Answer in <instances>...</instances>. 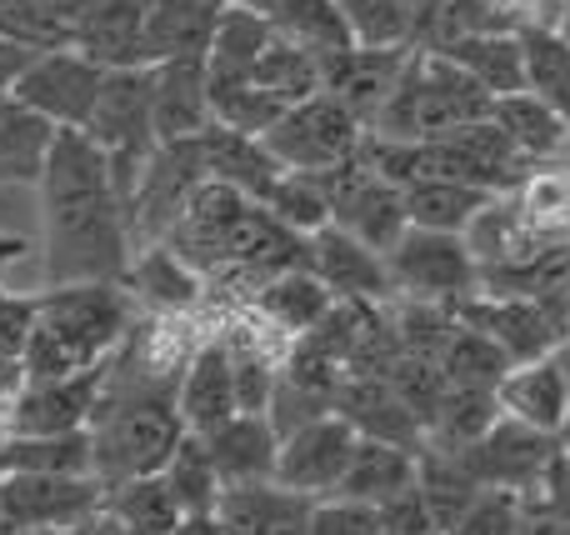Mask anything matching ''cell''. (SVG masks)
<instances>
[{"instance_id":"obj_1","label":"cell","mask_w":570,"mask_h":535,"mask_svg":"<svg viewBox=\"0 0 570 535\" xmlns=\"http://www.w3.org/2000/svg\"><path fill=\"white\" fill-rule=\"evenodd\" d=\"M40 220H46V286L130 276V246H136L130 210L110 180L106 150L86 130H56L40 176Z\"/></svg>"},{"instance_id":"obj_4","label":"cell","mask_w":570,"mask_h":535,"mask_svg":"<svg viewBox=\"0 0 570 535\" xmlns=\"http://www.w3.org/2000/svg\"><path fill=\"white\" fill-rule=\"evenodd\" d=\"M495 96L445 50H411L401 80H395L385 110L375 116V136L385 140H435L445 130H461L485 120Z\"/></svg>"},{"instance_id":"obj_29","label":"cell","mask_w":570,"mask_h":535,"mask_svg":"<svg viewBox=\"0 0 570 535\" xmlns=\"http://www.w3.org/2000/svg\"><path fill=\"white\" fill-rule=\"evenodd\" d=\"M401 190H405V216H411V226L455 230V236H465L471 220L495 200V190L471 186V180H441V176L411 180V186H401Z\"/></svg>"},{"instance_id":"obj_35","label":"cell","mask_w":570,"mask_h":535,"mask_svg":"<svg viewBox=\"0 0 570 535\" xmlns=\"http://www.w3.org/2000/svg\"><path fill=\"white\" fill-rule=\"evenodd\" d=\"M491 120H495V126H501L505 136H511L531 160L556 156V150L566 146V130H570V120H566L556 106H546L535 90H515V96H501V100L491 106Z\"/></svg>"},{"instance_id":"obj_6","label":"cell","mask_w":570,"mask_h":535,"mask_svg":"<svg viewBox=\"0 0 570 535\" xmlns=\"http://www.w3.org/2000/svg\"><path fill=\"white\" fill-rule=\"evenodd\" d=\"M365 136H371L365 120L345 100H335L331 90H321V96L285 110L261 140L285 170H331L351 160L365 146Z\"/></svg>"},{"instance_id":"obj_34","label":"cell","mask_w":570,"mask_h":535,"mask_svg":"<svg viewBox=\"0 0 570 535\" xmlns=\"http://www.w3.org/2000/svg\"><path fill=\"white\" fill-rule=\"evenodd\" d=\"M256 80L281 100L285 110H291V106H301V100H311V96L325 90V60L276 30L271 46L261 50V60H256Z\"/></svg>"},{"instance_id":"obj_11","label":"cell","mask_w":570,"mask_h":535,"mask_svg":"<svg viewBox=\"0 0 570 535\" xmlns=\"http://www.w3.org/2000/svg\"><path fill=\"white\" fill-rule=\"evenodd\" d=\"M355 440L361 430L341 416V410H325V416L305 420L295 426L291 436H281V466H276V480L295 496H335L341 491V476L355 456Z\"/></svg>"},{"instance_id":"obj_13","label":"cell","mask_w":570,"mask_h":535,"mask_svg":"<svg viewBox=\"0 0 570 535\" xmlns=\"http://www.w3.org/2000/svg\"><path fill=\"white\" fill-rule=\"evenodd\" d=\"M305 270L331 286L335 300H385L391 290V270L375 246H365L361 236H351L345 226H321L315 236H305Z\"/></svg>"},{"instance_id":"obj_44","label":"cell","mask_w":570,"mask_h":535,"mask_svg":"<svg viewBox=\"0 0 570 535\" xmlns=\"http://www.w3.org/2000/svg\"><path fill=\"white\" fill-rule=\"evenodd\" d=\"M525 521V496L521 491H505V486H485L481 496L471 501L461 521H455L445 535H515Z\"/></svg>"},{"instance_id":"obj_42","label":"cell","mask_w":570,"mask_h":535,"mask_svg":"<svg viewBox=\"0 0 570 535\" xmlns=\"http://www.w3.org/2000/svg\"><path fill=\"white\" fill-rule=\"evenodd\" d=\"M266 206L276 210L291 230H301V236H315L321 226H331V220H335L331 200H325L321 180H315L311 170H285L276 186H271Z\"/></svg>"},{"instance_id":"obj_26","label":"cell","mask_w":570,"mask_h":535,"mask_svg":"<svg viewBox=\"0 0 570 535\" xmlns=\"http://www.w3.org/2000/svg\"><path fill=\"white\" fill-rule=\"evenodd\" d=\"M100 511H106V521L120 535H170L180 526V516H186V511H180V501H176V491L166 486V476H160V470L106 486Z\"/></svg>"},{"instance_id":"obj_28","label":"cell","mask_w":570,"mask_h":535,"mask_svg":"<svg viewBox=\"0 0 570 535\" xmlns=\"http://www.w3.org/2000/svg\"><path fill=\"white\" fill-rule=\"evenodd\" d=\"M256 306H261V316H266L271 326L285 330V336H305V330H315L325 316H331L335 296H331V286H325L315 270L295 266V270H281V276L261 280Z\"/></svg>"},{"instance_id":"obj_21","label":"cell","mask_w":570,"mask_h":535,"mask_svg":"<svg viewBox=\"0 0 570 535\" xmlns=\"http://www.w3.org/2000/svg\"><path fill=\"white\" fill-rule=\"evenodd\" d=\"M226 0H146V60H186L206 56L216 40Z\"/></svg>"},{"instance_id":"obj_19","label":"cell","mask_w":570,"mask_h":535,"mask_svg":"<svg viewBox=\"0 0 570 535\" xmlns=\"http://www.w3.org/2000/svg\"><path fill=\"white\" fill-rule=\"evenodd\" d=\"M210 456H216L220 480L230 486H261V480H276L281 466V430L271 426V416H256V410H240L230 416L220 430L206 436Z\"/></svg>"},{"instance_id":"obj_23","label":"cell","mask_w":570,"mask_h":535,"mask_svg":"<svg viewBox=\"0 0 570 535\" xmlns=\"http://www.w3.org/2000/svg\"><path fill=\"white\" fill-rule=\"evenodd\" d=\"M76 50H86L106 70L150 66L146 60V0H96V10L76 26Z\"/></svg>"},{"instance_id":"obj_25","label":"cell","mask_w":570,"mask_h":535,"mask_svg":"<svg viewBox=\"0 0 570 535\" xmlns=\"http://www.w3.org/2000/svg\"><path fill=\"white\" fill-rule=\"evenodd\" d=\"M56 126L16 96H0V186H40Z\"/></svg>"},{"instance_id":"obj_53","label":"cell","mask_w":570,"mask_h":535,"mask_svg":"<svg viewBox=\"0 0 570 535\" xmlns=\"http://www.w3.org/2000/svg\"><path fill=\"white\" fill-rule=\"evenodd\" d=\"M566 535H570V526H566Z\"/></svg>"},{"instance_id":"obj_18","label":"cell","mask_w":570,"mask_h":535,"mask_svg":"<svg viewBox=\"0 0 570 535\" xmlns=\"http://www.w3.org/2000/svg\"><path fill=\"white\" fill-rule=\"evenodd\" d=\"M150 76H156V140H186L216 126L206 56L160 60V66H150Z\"/></svg>"},{"instance_id":"obj_47","label":"cell","mask_w":570,"mask_h":535,"mask_svg":"<svg viewBox=\"0 0 570 535\" xmlns=\"http://www.w3.org/2000/svg\"><path fill=\"white\" fill-rule=\"evenodd\" d=\"M36 56H40V50H26V46H16V40L0 36V96H10V90H16V80L26 76V66Z\"/></svg>"},{"instance_id":"obj_49","label":"cell","mask_w":570,"mask_h":535,"mask_svg":"<svg viewBox=\"0 0 570 535\" xmlns=\"http://www.w3.org/2000/svg\"><path fill=\"white\" fill-rule=\"evenodd\" d=\"M40 6H46L50 16H60V20H66L70 30H76L80 20H86L90 10H96V0H40Z\"/></svg>"},{"instance_id":"obj_12","label":"cell","mask_w":570,"mask_h":535,"mask_svg":"<svg viewBox=\"0 0 570 535\" xmlns=\"http://www.w3.org/2000/svg\"><path fill=\"white\" fill-rule=\"evenodd\" d=\"M106 366L80 370V376H50V380H26L6 410L10 436H70V430H90L96 400L106 390Z\"/></svg>"},{"instance_id":"obj_36","label":"cell","mask_w":570,"mask_h":535,"mask_svg":"<svg viewBox=\"0 0 570 535\" xmlns=\"http://www.w3.org/2000/svg\"><path fill=\"white\" fill-rule=\"evenodd\" d=\"M0 470H50V476H96L90 430L70 436H10L0 446Z\"/></svg>"},{"instance_id":"obj_9","label":"cell","mask_w":570,"mask_h":535,"mask_svg":"<svg viewBox=\"0 0 570 535\" xmlns=\"http://www.w3.org/2000/svg\"><path fill=\"white\" fill-rule=\"evenodd\" d=\"M100 86H106V66H96L86 50L66 46V50H40L10 96L26 100L56 130H86L90 116H96Z\"/></svg>"},{"instance_id":"obj_50","label":"cell","mask_w":570,"mask_h":535,"mask_svg":"<svg viewBox=\"0 0 570 535\" xmlns=\"http://www.w3.org/2000/svg\"><path fill=\"white\" fill-rule=\"evenodd\" d=\"M20 256H26V240H16V236H0V280H6V270L16 266Z\"/></svg>"},{"instance_id":"obj_17","label":"cell","mask_w":570,"mask_h":535,"mask_svg":"<svg viewBox=\"0 0 570 535\" xmlns=\"http://www.w3.org/2000/svg\"><path fill=\"white\" fill-rule=\"evenodd\" d=\"M335 410H341L361 436L395 440V446H421L425 440V420L415 416V410L401 400V390H395L385 376H375V370H361V376L341 380Z\"/></svg>"},{"instance_id":"obj_43","label":"cell","mask_w":570,"mask_h":535,"mask_svg":"<svg viewBox=\"0 0 570 535\" xmlns=\"http://www.w3.org/2000/svg\"><path fill=\"white\" fill-rule=\"evenodd\" d=\"M0 36L26 50H66L76 46V30L50 16L40 0H0Z\"/></svg>"},{"instance_id":"obj_39","label":"cell","mask_w":570,"mask_h":535,"mask_svg":"<svg viewBox=\"0 0 570 535\" xmlns=\"http://www.w3.org/2000/svg\"><path fill=\"white\" fill-rule=\"evenodd\" d=\"M515 360L505 356L501 346H495L485 330L465 326L455 330L451 340H445L441 350V370H445V386H471V390H495L505 380V370H511Z\"/></svg>"},{"instance_id":"obj_15","label":"cell","mask_w":570,"mask_h":535,"mask_svg":"<svg viewBox=\"0 0 570 535\" xmlns=\"http://www.w3.org/2000/svg\"><path fill=\"white\" fill-rule=\"evenodd\" d=\"M495 400H501V416H515L535 430H551V436H566L570 426V376L556 356L515 360L495 386Z\"/></svg>"},{"instance_id":"obj_40","label":"cell","mask_w":570,"mask_h":535,"mask_svg":"<svg viewBox=\"0 0 570 535\" xmlns=\"http://www.w3.org/2000/svg\"><path fill=\"white\" fill-rule=\"evenodd\" d=\"M345 10L355 46H405L415 36V10L421 0H335Z\"/></svg>"},{"instance_id":"obj_24","label":"cell","mask_w":570,"mask_h":535,"mask_svg":"<svg viewBox=\"0 0 570 535\" xmlns=\"http://www.w3.org/2000/svg\"><path fill=\"white\" fill-rule=\"evenodd\" d=\"M415 476H421V450H415V446H395V440L361 436V440H355V456H351V466H345L341 491H335V496L385 506V501H395L401 491H411Z\"/></svg>"},{"instance_id":"obj_16","label":"cell","mask_w":570,"mask_h":535,"mask_svg":"<svg viewBox=\"0 0 570 535\" xmlns=\"http://www.w3.org/2000/svg\"><path fill=\"white\" fill-rule=\"evenodd\" d=\"M405 60H411L405 46H385V50L355 46V50H345V56L325 60V90H331L335 100H345V106L365 120V130H371L375 116L385 110V100H391L395 80H401Z\"/></svg>"},{"instance_id":"obj_7","label":"cell","mask_w":570,"mask_h":535,"mask_svg":"<svg viewBox=\"0 0 570 535\" xmlns=\"http://www.w3.org/2000/svg\"><path fill=\"white\" fill-rule=\"evenodd\" d=\"M200 180H206L200 136L160 140V146L150 150L146 170H140L136 196H130V236H136L140 246H160V240L176 230V220L186 216Z\"/></svg>"},{"instance_id":"obj_51","label":"cell","mask_w":570,"mask_h":535,"mask_svg":"<svg viewBox=\"0 0 570 535\" xmlns=\"http://www.w3.org/2000/svg\"><path fill=\"white\" fill-rule=\"evenodd\" d=\"M6 535H86V531H56V526H10Z\"/></svg>"},{"instance_id":"obj_52","label":"cell","mask_w":570,"mask_h":535,"mask_svg":"<svg viewBox=\"0 0 570 535\" xmlns=\"http://www.w3.org/2000/svg\"><path fill=\"white\" fill-rule=\"evenodd\" d=\"M556 10H561V20H556V26H561L566 36H570V0H556Z\"/></svg>"},{"instance_id":"obj_37","label":"cell","mask_w":570,"mask_h":535,"mask_svg":"<svg viewBox=\"0 0 570 535\" xmlns=\"http://www.w3.org/2000/svg\"><path fill=\"white\" fill-rule=\"evenodd\" d=\"M525 46V90L556 106L570 120V36L561 26H521Z\"/></svg>"},{"instance_id":"obj_8","label":"cell","mask_w":570,"mask_h":535,"mask_svg":"<svg viewBox=\"0 0 570 535\" xmlns=\"http://www.w3.org/2000/svg\"><path fill=\"white\" fill-rule=\"evenodd\" d=\"M100 476H50V470H0V521L6 526L86 531L100 516Z\"/></svg>"},{"instance_id":"obj_10","label":"cell","mask_w":570,"mask_h":535,"mask_svg":"<svg viewBox=\"0 0 570 535\" xmlns=\"http://www.w3.org/2000/svg\"><path fill=\"white\" fill-rule=\"evenodd\" d=\"M455 456L465 460V470L481 486H505V491H521V496H535L551 480L556 460H561V436L535 430L515 416H501L481 440L461 446Z\"/></svg>"},{"instance_id":"obj_32","label":"cell","mask_w":570,"mask_h":535,"mask_svg":"<svg viewBox=\"0 0 570 535\" xmlns=\"http://www.w3.org/2000/svg\"><path fill=\"white\" fill-rule=\"evenodd\" d=\"M415 491H421V501H425V511H431V521H435V531H451L455 521L471 511V501L481 496V480L465 470V460L455 456V450H445V446H431V450H421V476H415Z\"/></svg>"},{"instance_id":"obj_5","label":"cell","mask_w":570,"mask_h":535,"mask_svg":"<svg viewBox=\"0 0 570 535\" xmlns=\"http://www.w3.org/2000/svg\"><path fill=\"white\" fill-rule=\"evenodd\" d=\"M385 270H391V290L425 306H451L475 290V250L455 230L405 226V236L385 250Z\"/></svg>"},{"instance_id":"obj_20","label":"cell","mask_w":570,"mask_h":535,"mask_svg":"<svg viewBox=\"0 0 570 535\" xmlns=\"http://www.w3.org/2000/svg\"><path fill=\"white\" fill-rule=\"evenodd\" d=\"M216 516L226 535H311V496H295L281 480L230 486Z\"/></svg>"},{"instance_id":"obj_38","label":"cell","mask_w":570,"mask_h":535,"mask_svg":"<svg viewBox=\"0 0 570 535\" xmlns=\"http://www.w3.org/2000/svg\"><path fill=\"white\" fill-rule=\"evenodd\" d=\"M160 476H166V486L176 491V501H180L186 516H196V511H216L220 496H226V480H220V470H216V456H210L206 436H196V430L180 436V446L170 450V460H166Z\"/></svg>"},{"instance_id":"obj_30","label":"cell","mask_w":570,"mask_h":535,"mask_svg":"<svg viewBox=\"0 0 570 535\" xmlns=\"http://www.w3.org/2000/svg\"><path fill=\"white\" fill-rule=\"evenodd\" d=\"M126 290L150 310H186L200 300V270L160 240V246H140V260H130Z\"/></svg>"},{"instance_id":"obj_14","label":"cell","mask_w":570,"mask_h":535,"mask_svg":"<svg viewBox=\"0 0 570 535\" xmlns=\"http://www.w3.org/2000/svg\"><path fill=\"white\" fill-rule=\"evenodd\" d=\"M176 406H180L186 430H196V436H210L230 416H240L236 370H230L226 340H206V346L190 350L186 370H180V386H176Z\"/></svg>"},{"instance_id":"obj_3","label":"cell","mask_w":570,"mask_h":535,"mask_svg":"<svg viewBox=\"0 0 570 535\" xmlns=\"http://www.w3.org/2000/svg\"><path fill=\"white\" fill-rule=\"evenodd\" d=\"M130 336L126 280H70L36 296V330L26 346L30 380L80 376L106 366Z\"/></svg>"},{"instance_id":"obj_41","label":"cell","mask_w":570,"mask_h":535,"mask_svg":"<svg viewBox=\"0 0 570 535\" xmlns=\"http://www.w3.org/2000/svg\"><path fill=\"white\" fill-rule=\"evenodd\" d=\"M226 346H230V370H236V396H240V410H256L266 416L271 410V396L281 386V366L256 336L246 330H226Z\"/></svg>"},{"instance_id":"obj_33","label":"cell","mask_w":570,"mask_h":535,"mask_svg":"<svg viewBox=\"0 0 570 535\" xmlns=\"http://www.w3.org/2000/svg\"><path fill=\"white\" fill-rule=\"evenodd\" d=\"M475 330L495 340L511 360H535L551 346V320H546L541 306L531 300H495V306H465Z\"/></svg>"},{"instance_id":"obj_2","label":"cell","mask_w":570,"mask_h":535,"mask_svg":"<svg viewBox=\"0 0 570 535\" xmlns=\"http://www.w3.org/2000/svg\"><path fill=\"white\" fill-rule=\"evenodd\" d=\"M180 386V380H176ZM176 386L160 376L146 380V370H106V390L90 416V450H96V476L106 486L130 476L166 470L170 450L186 436V420L176 406Z\"/></svg>"},{"instance_id":"obj_31","label":"cell","mask_w":570,"mask_h":535,"mask_svg":"<svg viewBox=\"0 0 570 535\" xmlns=\"http://www.w3.org/2000/svg\"><path fill=\"white\" fill-rule=\"evenodd\" d=\"M261 10L271 16V26H276L281 36L315 50L321 60H335V56H345V50H355L345 10L335 6V0H266Z\"/></svg>"},{"instance_id":"obj_22","label":"cell","mask_w":570,"mask_h":535,"mask_svg":"<svg viewBox=\"0 0 570 535\" xmlns=\"http://www.w3.org/2000/svg\"><path fill=\"white\" fill-rule=\"evenodd\" d=\"M200 160H206V180H226V186L246 190L256 200H266L271 186L285 176V166L266 150V140L230 126L200 130Z\"/></svg>"},{"instance_id":"obj_45","label":"cell","mask_w":570,"mask_h":535,"mask_svg":"<svg viewBox=\"0 0 570 535\" xmlns=\"http://www.w3.org/2000/svg\"><path fill=\"white\" fill-rule=\"evenodd\" d=\"M311 535H385V516L371 501L321 496L311 501Z\"/></svg>"},{"instance_id":"obj_27","label":"cell","mask_w":570,"mask_h":535,"mask_svg":"<svg viewBox=\"0 0 570 535\" xmlns=\"http://www.w3.org/2000/svg\"><path fill=\"white\" fill-rule=\"evenodd\" d=\"M445 50L451 60H461L495 100L515 96L525 90V46H521V30H465L455 36L451 46H435Z\"/></svg>"},{"instance_id":"obj_48","label":"cell","mask_w":570,"mask_h":535,"mask_svg":"<svg viewBox=\"0 0 570 535\" xmlns=\"http://www.w3.org/2000/svg\"><path fill=\"white\" fill-rule=\"evenodd\" d=\"M170 535H226V526H220L216 511H196V516H180V526Z\"/></svg>"},{"instance_id":"obj_46","label":"cell","mask_w":570,"mask_h":535,"mask_svg":"<svg viewBox=\"0 0 570 535\" xmlns=\"http://www.w3.org/2000/svg\"><path fill=\"white\" fill-rule=\"evenodd\" d=\"M30 330H36V296L0 290V356H26Z\"/></svg>"}]
</instances>
